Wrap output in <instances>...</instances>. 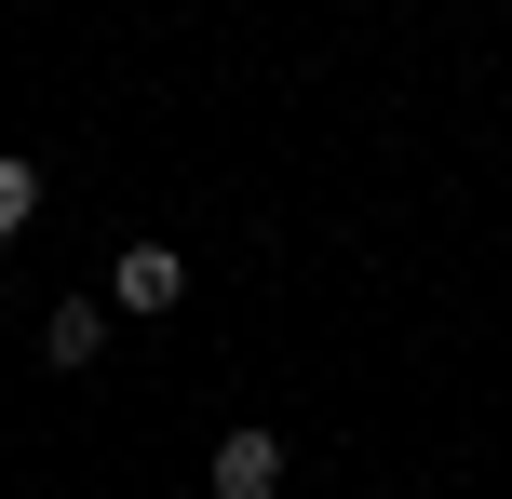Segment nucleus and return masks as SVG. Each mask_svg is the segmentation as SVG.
<instances>
[{"instance_id": "2", "label": "nucleus", "mask_w": 512, "mask_h": 499, "mask_svg": "<svg viewBox=\"0 0 512 499\" xmlns=\"http://www.w3.org/2000/svg\"><path fill=\"white\" fill-rule=\"evenodd\" d=\"M176 297H189L176 243H135V257H122V311H176Z\"/></svg>"}, {"instance_id": "4", "label": "nucleus", "mask_w": 512, "mask_h": 499, "mask_svg": "<svg viewBox=\"0 0 512 499\" xmlns=\"http://www.w3.org/2000/svg\"><path fill=\"white\" fill-rule=\"evenodd\" d=\"M27 203H41V176H27V162H0V243L27 230Z\"/></svg>"}, {"instance_id": "3", "label": "nucleus", "mask_w": 512, "mask_h": 499, "mask_svg": "<svg viewBox=\"0 0 512 499\" xmlns=\"http://www.w3.org/2000/svg\"><path fill=\"white\" fill-rule=\"evenodd\" d=\"M95 338H108V324H95V311H81V297H68V311H54V338H41V351H54V365H95Z\"/></svg>"}, {"instance_id": "1", "label": "nucleus", "mask_w": 512, "mask_h": 499, "mask_svg": "<svg viewBox=\"0 0 512 499\" xmlns=\"http://www.w3.org/2000/svg\"><path fill=\"white\" fill-rule=\"evenodd\" d=\"M283 486V446L270 432H216V499H270Z\"/></svg>"}]
</instances>
